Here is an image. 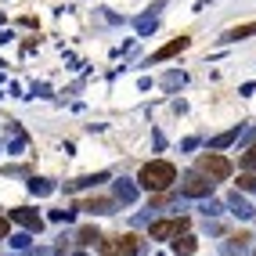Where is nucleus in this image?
Here are the masks:
<instances>
[{
    "label": "nucleus",
    "instance_id": "obj_14",
    "mask_svg": "<svg viewBox=\"0 0 256 256\" xmlns=\"http://www.w3.org/2000/svg\"><path fill=\"white\" fill-rule=\"evenodd\" d=\"M242 166H256V144H252V152H246V156H242Z\"/></svg>",
    "mask_w": 256,
    "mask_h": 256
},
{
    "label": "nucleus",
    "instance_id": "obj_1",
    "mask_svg": "<svg viewBox=\"0 0 256 256\" xmlns=\"http://www.w3.org/2000/svg\"><path fill=\"white\" fill-rule=\"evenodd\" d=\"M138 180H141V188H148V192H166V188L177 180V170H174V162L156 159V162H144L141 166Z\"/></svg>",
    "mask_w": 256,
    "mask_h": 256
},
{
    "label": "nucleus",
    "instance_id": "obj_2",
    "mask_svg": "<svg viewBox=\"0 0 256 256\" xmlns=\"http://www.w3.org/2000/svg\"><path fill=\"white\" fill-rule=\"evenodd\" d=\"M98 246L105 256H138V249H141L138 234H112V238H101Z\"/></svg>",
    "mask_w": 256,
    "mask_h": 256
},
{
    "label": "nucleus",
    "instance_id": "obj_11",
    "mask_svg": "<svg viewBox=\"0 0 256 256\" xmlns=\"http://www.w3.org/2000/svg\"><path fill=\"white\" fill-rule=\"evenodd\" d=\"M80 242H83V246H98V242H101V234H98L94 228H83V231H80Z\"/></svg>",
    "mask_w": 256,
    "mask_h": 256
},
{
    "label": "nucleus",
    "instance_id": "obj_10",
    "mask_svg": "<svg viewBox=\"0 0 256 256\" xmlns=\"http://www.w3.org/2000/svg\"><path fill=\"white\" fill-rule=\"evenodd\" d=\"M83 210H90V213H112V198H90V202H83Z\"/></svg>",
    "mask_w": 256,
    "mask_h": 256
},
{
    "label": "nucleus",
    "instance_id": "obj_13",
    "mask_svg": "<svg viewBox=\"0 0 256 256\" xmlns=\"http://www.w3.org/2000/svg\"><path fill=\"white\" fill-rule=\"evenodd\" d=\"M234 138H238V130H228V134H220V138L213 141V148H224V144H231Z\"/></svg>",
    "mask_w": 256,
    "mask_h": 256
},
{
    "label": "nucleus",
    "instance_id": "obj_6",
    "mask_svg": "<svg viewBox=\"0 0 256 256\" xmlns=\"http://www.w3.org/2000/svg\"><path fill=\"white\" fill-rule=\"evenodd\" d=\"M188 228V220H159V224H152V238H170V234H180Z\"/></svg>",
    "mask_w": 256,
    "mask_h": 256
},
{
    "label": "nucleus",
    "instance_id": "obj_12",
    "mask_svg": "<svg viewBox=\"0 0 256 256\" xmlns=\"http://www.w3.org/2000/svg\"><path fill=\"white\" fill-rule=\"evenodd\" d=\"M238 188H242V192H256V174H242L238 177Z\"/></svg>",
    "mask_w": 256,
    "mask_h": 256
},
{
    "label": "nucleus",
    "instance_id": "obj_8",
    "mask_svg": "<svg viewBox=\"0 0 256 256\" xmlns=\"http://www.w3.org/2000/svg\"><path fill=\"white\" fill-rule=\"evenodd\" d=\"M246 36H256V22H246V26L228 29V36H224V40H246Z\"/></svg>",
    "mask_w": 256,
    "mask_h": 256
},
{
    "label": "nucleus",
    "instance_id": "obj_9",
    "mask_svg": "<svg viewBox=\"0 0 256 256\" xmlns=\"http://www.w3.org/2000/svg\"><path fill=\"white\" fill-rule=\"evenodd\" d=\"M195 249H198V242H195L192 234H184V238H177V242H174V252H177V256H192Z\"/></svg>",
    "mask_w": 256,
    "mask_h": 256
},
{
    "label": "nucleus",
    "instance_id": "obj_4",
    "mask_svg": "<svg viewBox=\"0 0 256 256\" xmlns=\"http://www.w3.org/2000/svg\"><path fill=\"white\" fill-rule=\"evenodd\" d=\"M213 184H216V180H210V177L198 170V174H188V177H184L180 192H184V195H192V198H202V195H210V192H213Z\"/></svg>",
    "mask_w": 256,
    "mask_h": 256
},
{
    "label": "nucleus",
    "instance_id": "obj_15",
    "mask_svg": "<svg viewBox=\"0 0 256 256\" xmlns=\"http://www.w3.org/2000/svg\"><path fill=\"white\" fill-rule=\"evenodd\" d=\"M0 238H8V216H0Z\"/></svg>",
    "mask_w": 256,
    "mask_h": 256
},
{
    "label": "nucleus",
    "instance_id": "obj_3",
    "mask_svg": "<svg viewBox=\"0 0 256 256\" xmlns=\"http://www.w3.org/2000/svg\"><path fill=\"white\" fill-rule=\"evenodd\" d=\"M198 170H202V174H206L210 180H228L234 166H231V159H224V156H213V152H206V156L198 159Z\"/></svg>",
    "mask_w": 256,
    "mask_h": 256
},
{
    "label": "nucleus",
    "instance_id": "obj_7",
    "mask_svg": "<svg viewBox=\"0 0 256 256\" xmlns=\"http://www.w3.org/2000/svg\"><path fill=\"white\" fill-rule=\"evenodd\" d=\"M11 220H18V224H26V228H32V231H40V216L32 213V210H14Z\"/></svg>",
    "mask_w": 256,
    "mask_h": 256
},
{
    "label": "nucleus",
    "instance_id": "obj_5",
    "mask_svg": "<svg viewBox=\"0 0 256 256\" xmlns=\"http://www.w3.org/2000/svg\"><path fill=\"white\" fill-rule=\"evenodd\" d=\"M188 44H192V36H177V40H170V44H162L156 54H152V62H166V58H174V54H180Z\"/></svg>",
    "mask_w": 256,
    "mask_h": 256
}]
</instances>
